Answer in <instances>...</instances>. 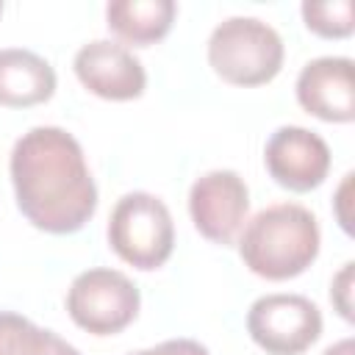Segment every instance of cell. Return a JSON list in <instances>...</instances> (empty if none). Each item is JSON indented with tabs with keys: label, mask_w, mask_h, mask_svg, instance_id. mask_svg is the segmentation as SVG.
<instances>
[{
	"label": "cell",
	"mask_w": 355,
	"mask_h": 355,
	"mask_svg": "<svg viewBox=\"0 0 355 355\" xmlns=\"http://www.w3.org/2000/svg\"><path fill=\"white\" fill-rule=\"evenodd\" d=\"M250 211L247 183L233 169L205 172L191 183L189 214L194 227L214 244H233Z\"/></svg>",
	"instance_id": "cell-7"
},
{
	"label": "cell",
	"mask_w": 355,
	"mask_h": 355,
	"mask_svg": "<svg viewBox=\"0 0 355 355\" xmlns=\"http://www.w3.org/2000/svg\"><path fill=\"white\" fill-rule=\"evenodd\" d=\"M247 333L269 355H300L322 336V311L302 294H266L250 305Z\"/></svg>",
	"instance_id": "cell-6"
},
{
	"label": "cell",
	"mask_w": 355,
	"mask_h": 355,
	"mask_svg": "<svg viewBox=\"0 0 355 355\" xmlns=\"http://www.w3.org/2000/svg\"><path fill=\"white\" fill-rule=\"evenodd\" d=\"M55 92L53 67L22 47L0 50V105L28 108L50 100Z\"/></svg>",
	"instance_id": "cell-11"
},
{
	"label": "cell",
	"mask_w": 355,
	"mask_h": 355,
	"mask_svg": "<svg viewBox=\"0 0 355 355\" xmlns=\"http://www.w3.org/2000/svg\"><path fill=\"white\" fill-rule=\"evenodd\" d=\"M0 355H80V352L53 330H44L19 313L0 311Z\"/></svg>",
	"instance_id": "cell-13"
},
{
	"label": "cell",
	"mask_w": 355,
	"mask_h": 355,
	"mask_svg": "<svg viewBox=\"0 0 355 355\" xmlns=\"http://www.w3.org/2000/svg\"><path fill=\"white\" fill-rule=\"evenodd\" d=\"M130 355H211V352L194 338H169V341H161L150 349H139Z\"/></svg>",
	"instance_id": "cell-16"
},
{
	"label": "cell",
	"mask_w": 355,
	"mask_h": 355,
	"mask_svg": "<svg viewBox=\"0 0 355 355\" xmlns=\"http://www.w3.org/2000/svg\"><path fill=\"white\" fill-rule=\"evenodd\" d=\"M300 105L324 122H352L355 116V86L352 58L324 55L302 67L297 78Z\"/></svg>",
	"instance_id": "cell-10"
},
{
	"label": "cell",
	"mask_w": 355,
	"mask_h": 355,
	"mask_svg": "<svg viewBox=\"0 0 355 355\" xmlns=\"http://www.w3.org/2000/svg\"><path fill=\"white\" fill-rule=\"evenodd\" d=\"M11 183L22 216L44 233H75L97 208V186L72 133L39 125L11 150Z\"/></svg>",
	"instance_id": "cell-1"
},
{
	"label": "cell",
	"mask_w": 355,
	"mask_h": 355,
	"mask_svg": "<svg viewBox=\"0 0 355 355\" xmlns=\"http://www.w3.org/2000/svg\"><path fill=\"white\" fill-rule=\"evenodd\" d=\"M322 355H355V341L352 338H341L338 344L327 347Z\"/></svg>",
	"instance_id": "cell-18"
},
{
	"label": "cell",
	"mask_w": 355,
	"mask_h": 355,
	"mask_svg": "<svg viewBox=\"0 0 355 355\" xmlns=\"http://www.w3.org/2000/svg\"><path fill=\"white\" fill-rule=\"evenodd\" d=\"M263 164L277 186L288 191H311L322 186L330 172V147L308 128L283 125L269 136Z\"/></svg>",
	"instance_id": "cell-8"
},
{
	"label": "cell",
	"mask_w": 355,
	"mask_h": 355,
	"mask_svg": "<svg viewBox=\"0 0 355 355\" xmlns=\"http://www.w3.org/2000/svg\"><path fill=\"white\" fill-rule=\"evenodd\" d=\"M352 0H327V3H302V19L308 31L324 39H344L352 33Z\"/></svg>",
	"instance_id": "cell-14"
},
{
	"label": "cell",
	"mask_w": 355,
	"mask_h": 355,
	"mask_svg": "<svg viewBox=\"0 0 355 355\" xmlns=\"http://www.w3.org/2000/svg\"><path fill=\"white\" fill-rule=\"evenodd\" d=\"M78 80L103 100H136L147 86L141 61L116 42L94 39L75 53Z\"/></svg>",
	"instance_id": "cell-9"
},
{
	"label": "cell",
	"mask_w": 355,
	"mask_h": 355,
	"mask_svg": "<svg viewBox=\"0 0 355 355\" xmlns=\"http://www.w3.org/2000/svg\"><path fill=\"white\" fill-rule=\"evenodd\" d=\"M208 64L233 86H261L283 67V39L255 17H230L208 39Z\"/></svg>",
	"instance_id": "cell-3"
},
{
	"label": "cell",
	"mask_w": 355,
	"mask_h": 355,
	"mask_svg": "<svg viewBox=\"0 0 355 355\" xmlns=\"http://www.w3.org/2000/svg\"><path fill=\"white\" fill-rule=\"evenodd\" d=\"M139 288L116 269H86L67 291V311L72 322L94 336H114L125 330L139 313Z\"/></svg>",
	"instance_id": "cell-5"
},
{
	"label": "cell",
	"mask_w": 355,
	"mask_h": 355,
	"mask_svg": "<svg viewBox=\"0 0 355 355\" xmlns=\"http://www.w3.org/2000/svg\"><path fill=\"white\" fill-rule=\"evenodd\" d=\"M349 189H352V172L344 175V183L338 186V197H336V216H338V225L352 233V216L347 211V202H349Z\"/></svg>",
	"instance_id": "cell-17"
},
{
	"label": "cell",
	"mask_w": 355,
	"mask_h": 355,
	"mask_svg": "<svg viewBox=\"0 0 355 355\" xmlns=\"http://www.w3.org/2000/svg\"><path fill=\"white\" fill-rule=\"evenodd\" d=\"M319 222L297 202H277L258 211L241 230L239 255L244 266L266 280L302 275L319 255Z\"/></svg>",
	"instance_id": "cell-2"
},
{
	"label": "cell",
	"mask_w": 355,
	"mask_h": 355,
	"mask_svg": "<svg viewBox=\"0 0 355 355\" xmlns=\"http://www.w3.org/2000/svg\"><path fill=\"white\" fill-rule=\"evenodd\" d=\"M352 261H347L344 266H341V272L333 277V283H330V300H333V305H336V311L347 319V322H352Z\"/></svg>",
	"instance_id": "cell-15"
},
{
	"label": "cell",
	"mask_w": 355,
	"mask_h": 355,
	"mask_svg": "<svg viewBox=\"0 0 355 355\" xmlns=\"http://www.w3.org/2000/svg\"><path fill=\"white\" fill-rule=\"evenodd\" d=\"M111 250L136 269H158L166 263L175 247V225L169 208L147 191L125 194L108 222Z\"/></svg>",
	"instance_id": "cell-4"
},
{
	"label": "cell",
	"mask_w": 355,
	"mask_h": 355,
	"mask_svg": "<svg viewBox=\"0 0 355 355\" xmlns=\"http://www.w3.org/2000/svg\"><path fill=\"white\" fill-rule=\"evenodd\" d=\"M178 6L172 0H114L105 6L108 28L128 44L147 47L164 39L175 22Z\"/></svg>",
	"instance_id": "cell-12"
},
{
	"label": "cell",
	"mask_w": 355,
	"mask_h": 355,
	"mask_svg": "<svg viewBox=\"0 0 355 355\" xmlns=\"http://www.w3.org/2000/svg\"><path fill=\"white\" fill-rule=\"evenodd\" d=\"M0 11H3V3H0Z\"/></svg>",
	"instance_id": "cell-19"
}]
</instances>
